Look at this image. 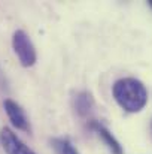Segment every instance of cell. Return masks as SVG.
Returning <instances> with one entry per match:
<instances>
[{
	"mask_svg": "<svg viewBox=\"0 0 152 154\" xmlns=\"http://www.w3.org/2000/svg\"><path fill=\"white\" fill-rule=\"evenodd\" d=\"M12 47H13V51L16 54L19 63L24 66V67H30L36 63V50H34V45L33 42L30 41V38L25 35V32L22 30H16L13 33V38H12Z\"/></svg>",
	"mask_w": 152,
	"mask_h": 154,
	"instance_id": "obj_2",
	"label": "cell"
},
{
	"mask_svg": "<svg viewBox=\"0 0 152 154\" xmlns=\"http://www.w3.org/2000/svg\"><path fill=\"white\" fill-rule=\"evenodd\" d=\"M90 129H91L94 133H97V136L104 142V145L107 147V150L112 154H124V150H122L121 144L118 142V139L110 133V130H109L106 126H103L101 123L93 120V121L90 123Z\"/></svg>",
	"mask_w": 152,
	"mask_h": 154,
	"instance_id": "obj_5",
	"label": "cell"
},
{
	"mask_svg": "<svg viewBox=\"0 0 152 154\" xmlns=\"http://www.w3.org/2000/svg\"><path fill=\"white\" fill-rule=\"evenodd\" d=\"M149 6H151V8H152V0H149Z\"/></svg>",
	"mask_w": 152,
	"mask_h": 154,
	"instance_id": "obj_8",
	"label": "cell"
},
{
	"mask_svg": "<svg viewBox=\"0 0 152 154\" xmlns=\"http://www.w3.org/2000/svg\"><path fill=\"white\" fill-rule=\"evenodd\" d=\"M73 105H75V111L78 112V115L85 117V115H88L90 111L93 109L94 100H93V96H91L88 91H81V93H78V94L75 96Z\"/></svg>",
	"mask_w": 152,
	"mask_h": 154,
	"instance_id": "obj_6",
	"label": "cell"
},
{
	"mask_svg": "<svg viewBox=\"0 0 152 154\" xmlns=\"http://www.w3.org/2000/svg\"><path fill=\"white\" fill-rule=\"evenodd\" d=\"M112 94L116 103L127 112H140L148 103V90L136 78H121L115 81Z\"/></svg>",
	"mask_w": 152,
	"mask_h": 154,
	"instance_id": "obj_1",
	"label": "cell"
},
{
	"mask_svg": "<svg viewBox=\"0 0 152 154\" xmlns=\"http://www.w3.org/2000/svg\"><path fill=\"white\" fill-rule=\"evenodd\" d=\"M52 147L57 154H79L69 138H54Z\"/></svg>",
	"mask_w": 152,
	"mask_h": 154,
	"instance_id": "obj_7",
	"label": "cell"
},
{
	"mask_svg": "<svg viewBox=\"0 0 152 154\" xmlns=\"http://www.w3.org/2000/svg\"><path fill=\"white\" fill-rule=\"evenodd\" d=\"M0 144L6 154H36L7 127L0 130Z\"/></svg>",
	"mask_w": 152,
	"mask_h": 154,
	"instance_id": "obj_3",
	"label": "cell"
},
{
	"mask_svg": "<svg viewBox=\"0 0 152 154\" xmlns=\"http://www.w3.org/2000/svg\"><path fill=\"white\" fill-rule=\"evenodd\" d=\"M3 106H4V111H6L9 120L12 121V124L16 129H19L22 132H30V123H28L24 111L21 109V106L18 103L10 100V99H6L3 102Z\"/></svg>",
	"mask_w": 152,
	"mask_h": 154,
	"instance_id": "obj_4",
	"label": "cell"
}]
</instances>
